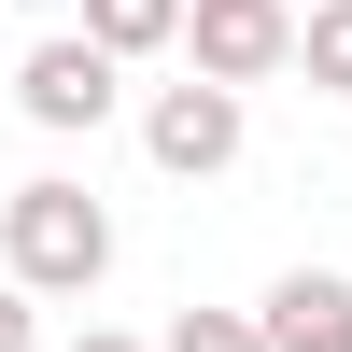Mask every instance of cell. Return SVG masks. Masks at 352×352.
Instances as JSON below:
<instances>
[{"instance_id":"7a4b0ae2","label":"cell","mask_w":352,"mask_h":352,"mask_svg":"<svg viewBox=\"0 0 352 352\" xmlns=\"http://www.w3.org/2000/svg\"><path fill=\"white\" fill-rule=\"evenodd\" d=\"M141 141H155V169H184V184H212L226 155H240V85H155V113H141Z\"/></svg>"},{"instance_id":"5b68a950","label":"cell","mask_w":352,"mask_h":352,"mask_svg":"<svg viewBox=\"0 0 352 352\" xmlns=\"http://www.w3.org/2000/svg\"><path fill=\"white\" fill-rule=\"evenodd\" d=\"M268 352H352V282L338 268H282L268 282Z\"/></svg>"},{"instance_id":"277c9868","label":"cell","mask_w":352,"mask_h":352,"mask_svg":"<svg viewBox=\"0 0 352 352\" xmlns=\"http://www.w3.org/2000/svg\"><path fill=\"white\" fill-rule=\"evenodd\" d=\"M14 99H28V127L71 141V127H99V113H113V56H99V43H28Z\"/></svg>"},{"instance_id":"3957f363","label":"cell","mask_w":352,"mask_h":352,"mask_svg":"<svg viewBox=\"0 0 352 352\" xmlns=\"http://www.w3.org/2000/svg\"><path fill=\"white\" fill-rule=\"evenodd\" d=\"M184 43H197V85H268L282 56H296V14H282V0H197Z\"/></svg>"},{"instance_id":"ba28073f","label":"cell","mask_w":352,"mask_h":352,"mask_svg":"<svg viewBox=\"0 0 352 352\" xmlns=\"http://www.w3.org/2000/svg\"><path fill=\"white\" fill-rule=\"evenodd\" d=\"M169 352H268V310H184Z\"/></svg>"},{"instance_id":"9c48e42d","label":"cell","mask_w":352,"mask_h":352,"mask_svg":"<svg viewBox=\"0 0 352 352\" xmlns=\"http://www.w3.org/2000/svg\"><path fill=\"white\" fill-rule=\"evenodd\" d=\"M0 352H28V282H0Z\"/></svg>"},{"instance_id":"52a82bcc","label":"cell","mask_w":352,"mask_h":352,"mask_svg":"<svg viewBox=\"0 0 352 352\" xmlns=\"http://www.w3.org/2000/svg\"><path fill=\"white\" fill-rule=\"evenodd\" d=\"M296 71H310V85H352V0L296 14Z\"/></svg>"},{"instance_id":"30bf717a","label":"cell","mask_w":352,"mask_h":352,"mask_svg":"<svg viewBox=\"0 0 352 352\" xmlns=\"http://www.w3.org/2000/svg\"><path fill=\"white\" fill-rule=\"evenodd\" d=\"M71 352H141V338H99V324H85V338H71Z\"/></svg>"},{"instance_id":"6da1fadb","label":"cell","mask_w":352,"mask_h":352,"mask_svg":"<svg viewBox=\"0 0 352 352\" xmlns=\"http://www.w3.org/2000/svg\"><path fill=\"white\" fill-rule=\"evenodd\" d=\"M0 268H14L28 296H85V282L113 268V212L85 184H14L0 197Z\"/></svg>"},{"instance_id":"8992f818","label":"cell","mask_w":352,"mask_h":352,"mask_svg":"<svg viewBox=\"0 0 352 352\" xmlns=\"http://www.w3.org/2000/svg\"><path fill=\"white\" fill-rule=\"evenodd\" d=\"M85 43L127 71V56H155V43H184V0H85Z\"/></svg>"}]
</instances>
